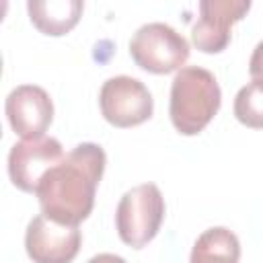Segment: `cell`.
I'll list each match as a JSON object with an SVG mask.
<instances>
[{
	"label": "cell",
	"instance_id": "cell-1",
	"mask_svg": "<svg viewBox=\"0 0 263 263\" xmlns=\"http://www.w3.org/2000/svg\"><path fill=\"white\" fill-rule=\"evenodd\" d=\"M105 164L107 154L99 144H78L41 179L35 191L41 214L68 226H78L86 220L92 212Z\"/></svg>",
	"mask_w": 263,
	"mask_h": 263
},
{
	"label": "cell",
	"instance_id": "cell-2",
	"mask_svg": "<svg viewBox=\"0 0 263 263\" xmlns=\"http://www.w3.org/2000/svg\"><path fill=\"white\" fill-rule=\"evenodd\" d=\"M222 90L216 76L201 66H183L171 84L168 113L183 136L199 134L218 113Z\"/></svg>",
	"mask_w": 263,
	"mask_h": 263
},
{
	"label": "cell",
	"instance_id": "cell-3",
	"mask_svg": "<svg viewBox=\"0 0 263 263\" xmlns=\"http://www.w3.org/2000/svg\"><path fill=\"white\" fill-rule=\"evenodd\" d=\"M164 210V197L154 183L132 187L121 195L115 210L119 238L134 249H142L158 234Z\"/></svg>",
	"mask_w": 263,
	"mask_h": 263
},
{
	"label": "cell",
	"instance_id": "cell-4",
	"mask_svg": "<svg viewBox=\"0 0 263 263\" xmlns=\"http://www.w3.org/2000/svg\"><path fill=\"white\" fill-rule=\"evenodd\" d=\"M129 53L142 70L152 74H168L181 70V66L187 62L189 43L171 25L156 21L142 25L134 33Z\"/></svg>",
	"mask_w": 263,
	"mask_h": 263
},
{
	"label": "cell",
	"instance_id": "cell-5",
	"mask_svg": "<svg viewBox=\"0 0 263 263\" xmlns=\"http://www.w3.org/2000/svg\"><path fill=\"white\" fill-rule=\"evenodd\" d=\"M103 117L115 127H134L152 117L154 99L146 84L132 76H113L99 92Z\"/></svg>",
	"mask_w": 263,
	"mask_h": 263
},
{
	"label": "cell",
	"instance_id": "cell-6",
	"mask_svg": "<svg viewBox=\"0 0 263 263\" xmlns=\"http://www.w3.org/2000/svg\"><path fill=\"white\" fill-rule=\"evenodd\" d=\"M64 158L60 140L51 136L16 142L8 152V175L14 187L35 193L41 179Z\"/></svg>",
	"mask_w": 263,
	"mask_h": 263
},
{
	"label": "cell",
	"instance_id": "cell-7",
	"mask_svg": "<svg viewBox=\"0 0 263 263\" xmlns=\"http://www.w3.org/2000/svg\"><path fill=\"white\" fill-rule=\"evenodd\" d=\"M80 242L78 226L53 222L45 214L35 216L25 232V249L33 263H72Z\"/></svg>",
	"mask_w": 263,
	"mask_h": 263
},
{
	"label": "cell",
	"instance_id": "cell-8",
	"mask_svg": "<svg viewBox=\"0 0 263 263\" xmlns=\"http://www.w3.org/2000/svg\"><path fill=\"white\" fill-rule=\"evenodd\" d=\"M251 8V0H201L199 18L191 27V41L205 53L226 49L232 35V25Z\"/></svg>",
	"mask_w": 263,
	"mask_h": 263
},
{
	"label": "cell",
	"instance_id": "cell-9",
	"mask_svg": "<svg viewBox=\"0 0 263 263\" xmlns=\"http://www.w3.org/2000/svg\"><path fill=\"white\" fill-rule=\"evenodd\" d=\"M4 109L10 127L23 140L41 138L53 119V103L47 90L37 84H21L12 88Z\"/></svg>",
	"mask_w": 263,
	"mask_h": 263
},
{
	"label": "cell",
	"instance_id": "cell-10",
	"mask_svg": "<svg viewBox=\"0 0 263 263\" xmlns=\"http://www.w3.org/2000/svg\"><path fill=\"white\" fill-rule=\"evenodd\" d=\"M31 23L45 35H66L82 16L84 4L80 0H29Z\"/></svg>",
	"mask_w": 263,
	"mask_h": 263
},
{
	"label": "cell",
	"instance_id": "cell-11",
	"mask_svg": "<svg viewBox=\"0 0 263 263\" xmlns=\"http://www.w3.org/2000/svg\"><path fill=\"white\" fill-rule=\"evenodd\" d=\"M238 236L224 226H214L197 236L191 249L189 263H238Z\"/></svg>",
	"mask_w": 263,
	"mask_h": 263
},
{
	"label": "cell",
	"instance_id": "cell-12",
	"mask_svg": "<svg viewBox=\"0 0 263 263\" xmlns=\"http://www.w3.org/2000/svg\"><path fill=\"white\" fill-rule=\"evenodd\" d=\"M236 119L253 129H263V82L251 80L234 97Z\"/></svg>",
	"mask_w": 263,
	"mask_h": 263
},
{
	"label": "cell",
	"instance_id": "cell-13",
	"mask_svg": "<svg viewBox=\"0 0 263 263\" xmlns=\"http://www.w3.org/2000/svg\"><path fill=\"white\" fill-rule=\"evenodd\" d=\"M249 74L253 76V80L263 82V41H259L253 49V55L249 60Z\"/></svg>",
	"mask_w": 263,
	"mask_h": 263
},
{
	"label": "cell",
	"instance_id": "cell-14",
	"mask_svg": "<svg viewBox=\"0 0 263 263\" xmlns=\"http://www.w3.org/2000/svg\"><path fill=\"white\" fill-rule=\"evenodd\" d=\"M86 263H125V259L115 253H99V255L90 257Z\"/></svg>",
	"mask_w": 263,
	"mask_h": 263
}]
</instances>
